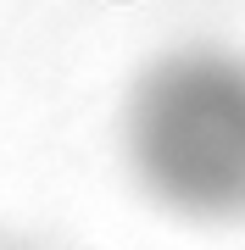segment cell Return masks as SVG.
Here are the masks:
<instances>
[{
    "label": "cell",
    "instance_id": "1",
    "mask_svg": "<svg viewBox=\"0 0 245 250\" xmlns=\"http://www.w3.org/2000/svg\"><path fill=\"white\" fill-rule=\"evenodd\" d=\"M123 161L156 211L190 228L245 223V56L178 45L123 100Z\"/></svg>",
    "mask_w": 245,
    "mask_h": 250
},
{
    "label": "cell",
    "instance_id": "2",
    "mask_svg": "<svg viewBox=\"0 0 245 250\" xmlns=\"http://www.w3.org/2000/svg\"><path fill=\"white\" fill-rule=\"evenodd\" d=\"M0 250H56L45 233L34 228H17V223H0Z\"/></svg>",
    "mask_w": 245,
    "mask_h": 250
}]
</instances>
